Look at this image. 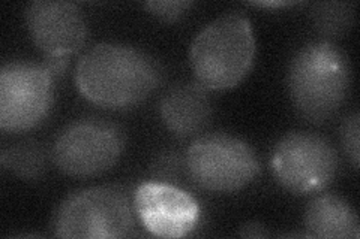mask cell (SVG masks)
I'll return each mask as SVG.
<instances>
[{
	"mask_svg": "<svg viewBox=\"0 0 360 239\" xmlns=\"http://www.w3.org/2000/svg\"><path fill=\"white\" fill-rule=\"evenodd\" d=\"M161 81L160 62L127 43H98L89 48L75 66L78 92L89 102L107 109L140 105Z\"/></svg>",
	"mask_w": 360,
	"mask_h": 239,
	"instance_id": "6da1fadb",
	"label": "cell"
},
{
	"mask_svg": "<svg viewBox=\"0 0 360 239\" xmlns=\"http://www.w3.org/2000/svg\"><path fill=\"white\" fill-rule=\"evenodd\" d=\"M287 83L299 116L323 124L335 117L347 97L352 83L350 59L330 41L309 42L291 59Z\"/></svg>",
	"mask_w": 360,
	"mask_h": 239,
	"instance_id": "7a4b0ae2",
	"label": "cell"
},
{
	"mask_svg": "<svg viewBox=\"0 0 360 239\" xmlns=\"http://www.w3.org/2000/svg\"><path fill=\"white\" fill-rule=\"evenodd\" d=\"M255 36L250 18L240 13L224 14L202 27L189 48L195 83L206 90H229L251 71Z\"/></svg>",
	"mask_w": 360,
	"mask_h": 239,
	"instance_id": "3957f363",
	"label": "cell"
},
{
	"mask_svg": "<svg viewBox=\"0 0 360 239\" xmlns=\"http://www.w3.org/2000/svg\"><path fill=\"white\" fill-rule=\"evenodd\" d=\"M135 227L131 193L120 186H96L78 190L63 199L50 221L58 238H128Z\"/></svg>",
	"mask_w": 360,
	"mask_h": 239,
	"instance_id": "277c9868",
	"label": "cell"
},
{
	"mask_svg": "<svg viewBox=\"0 0 360 239\" xmlns=\"http://www.w3.org/2000/svg\"><path fill=\"white\" fill-rule=\"evenodd\" d=\"M186 175L198 189L212 193L242 190L260 174L252 148L229 133L201 135L185 153Z\"/></svg>",
	"mask_w": 360,
	"mask_h": 239,
	"instance_id": "5b68a950",
	"label": "cell"
},
{
	"mask_svg": "<svg viewBox=\"0 0 360 239\" xmlns=\"http://www.w3.org/2000/svg\"><path fill=\"white\" fill-rule=\"evenodd\" d=\"M127 135L104 118H83L66 126L56 138L51 158L60 172L89 178L107 172L125 151Z\"/></svg>",
	"mask_w": 360,
	"mask_h": 239,
	"instance_id": "8992f818",
	"label": "cell"
},
{
	"mask_svg": "<svg viewBox=\"0 0 360 239\" xmlns=\"http://www.w3.org/2000/svg\"><path fill=\"white\" fill-rule=\"evenodd\" d=\"M340 157L324 136L291 132L270 154V169L278 183L292 195H314L328 189L338 174Z\"/></svg>",
	"mask_w": 360,
	"mask_h": 239,
	"instance_id": "52a82bcc",
	"label": "cell"
},
{
	"mask_svg": "<svg viewBox=\"0 0 360 239\" xmlns=\"http://www.w3.org/2000/svg\"><path fill=\"white\" fill-rule=\"evenodd\" d=\"M54 100V76L42 63L15 60L0 71V128L30 130L47 117Z\"/></svg>",
	"mask_w": 360,
	"mask_h": 239,
	"instance_id": "ba28073f",
	"label": "cell"
},
{
	"mask_svg": "<svg viewBox=\"0 0 360 239\" xmlns=\"http://www.w3.org/2000/svg\"><path fill=\"white\" fill-rule=\"evenodd\" d=\"M135 215L158 238H184L193 232L201 210L193 195L161 181L143 183L134 193Z\"/></svg>",
	"mask_w": 360,
	"mask_h": 239,
	"instance_id": "9c48e42d",
	"label": "cell"
},
{
	"mask_svg": "<svg viewBox=\"0 0 360 239\" xmlns=\"http://www.w3.org/2000/svg\"><path fill=\"white\" fill-rule=\"evenodd\" d=\"M25 20L33 43L45 57H70L87 39L86 18L72 2L35 0L27 5Z\"/></svg>",
	"mask_w": 360,
	"mask_h": 239,
	"instance_id": "30bf717a",
	"label": "cell"
},
{
	"mask_svg": "<svg viewBox=\"0 0 360 239\" xmlns=\"http://www.w3.org/2000/svg\"><path fill=\"white\" fill-rule=\"evenodd\" d=\"M160 114L168 132L177 138H193L209 126L213 109L206 88L198 83H184L165 93Z\"/></svg>",
	"mask_w": 360,
	"mask_h": 239,
	"instance_id": "8fae6325",
	"label": "cell"
},
{
	"mask_svg": "<svg viewBox=\"0 0 360 239\" xmlns=\"http://www.w3.org/2000/svg\"><path fill=\"white\" fill-rule=\"evenodd\" d=\"M308 238H360L356 210L341 196L321 195L312 199L305 210Z\"/></svg>",
	"mask_w": 360,
	"mask_h": 239,
	"instance_id": "7c38bea8",
	"label": "cell"
},
{
	"mask_svg": "<svg viewBox=\"0 0 360 239\" xmlns=\"http://www.w3.org/2000/svg\"><path fill=\"white\" fill-rule=\"evenodd\" d=\"M0 165L15 177L35 181L39 179L49 168V153L45 146L37 141L20 142L14 146L4 148L0 154Z\"/></svg>",
	"mask_w": 360,
	"mask_h": 239,
	"instance_id": "4fadbf2b",
	"label": "cell"
},
{
	"mask_svg": "<svg viewBox=\"0 0 360 239\" xmlns=\"http://www.w3.org/2000/svg\"><path fill=\"white\" fill-rule=\"evenodd\" d=\"M354 5L348 2H319L311 8L314 27L326 38H341L354 25Z\"/></svg>",
	"mask_w": 360,
	"mask_h": 239,
	"instance_id": "5bb4252c",
	"label": "cell"
},
{
	"mask_svg": "<svg viewBox=\"0 0 360 239\" xmlns=\"http://www.w3.org/2000/svg\"><path fill=\"white\" fill-rule=\"evenodd\" d=\"M152 175L156 178L155 181H161V183L176 186V183H179L180 178L186 175L185 154L182 156L173 151H167L161 154L156 158L152 166Z\"/></svg>",
	"mask_w": 360,
	"mask_h": 239,
	"instance_id": "9a60e30c",
	"label": "cell"
},
{
	"mask_svg": "<svg viewBox=\"0 0 360 239\" xmlns=\"http://www.w3.org/2000/svg\"><path fill=\"white\" fill-rule=\"evenodd\" d=\"M359 133H360V117L359 112L347 116L340 126V139L345 154L350 158L353 168H359L360 148H359Z\"/></svg>",
	"mask_w": 360,
	"mask_h": 239,
	"instance_id": "2e32d148",
	"label": "cell"
},
{
	"mask_svg": "<svg viewBox=\"0 0 360 239\" xmlns=\"http://www.w3.org/2000/svg\"><path fill=\"white\" fill-rule=\"evenodd\" d=\"M194 6V2L179 0V2H146L144 9L149 14L164 22H176L182 20L188 11Z\"/></svg>",
	"mask_w": 360,
	"mask_h": 239,
	"instance_id": "e0dca14e",
	"label": "cell"
},
{
	"mask_svg": "<svg viewBox=\"0 0 360 239\" xmlns=\"http://www.w3.org/2000/svg\"><path fill=\"white\" fill-rule=\"evenodd\" d=\"M42 64L47 67L54 78H58L66 72L68 66H70V59L68 57H45Z\"/></svg>",
	"mask_w": 360,
	"mask_h": 239,
	"instance_id": "ac0fdd59",
	"label": "cell"
},
{
	"mask_svg": "<svg viewBox=\"0 0 360 239\" xmlns=\"http://www.w3.org/2000/svg\"><path fill=\"white\" fill-rule=\"evenodd\" d=\"M239 235L242 238H267L272 233L267 231V227L264 224L257 223V221H250L240 227Z\"/></svg>",
	"mask_w": 360,
	"mask_h": 239,
	"instance_id": "d6986e66",
	"label": "cell"
},
{
	"mask_svg": "<svg viewBox=\"0 0 360 239\" xmlns=\"http://www.w3.org/2000/svg\"><path fill=\"white\" fill-rule=\"evenodd\" d=\"M252 5L262 6V8H281V6L295 5V2H252Z\"/></svg>",
	"mask_w": 360,
	"mask_h": 239,
	"instance_id": "ffe728a7",
	"label": "cell"
}]
</instances>
